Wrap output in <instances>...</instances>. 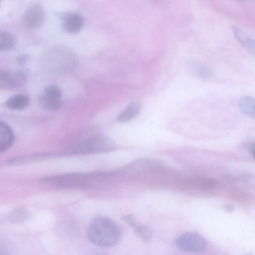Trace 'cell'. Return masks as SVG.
<instances>
[{
    "mask_svg": "<svg viewBox=\"0 0 255 255\" xmlns=\"http://www.w3.org/2000/svg\"><path fill=\"white\" fill-rule=\"evenodd\" d=\"M87 236L92 244L101 248H110L119 242L121 232L113 220L107 217L99 216L90 223Z\"/></svg>",
    "mask_w": 255,
    "mask_h": 255,
    "instance_id": "1",
    "label": "cell"
},
{
    "mask_svg": "<svg viewBox=\"0 0 255 255\" xmlns=\"http://www.w3.org/2000/svg\"><path fill=\"white\" fill-rule=\"evenodd\" d=\"M112 175L106 172L68 173L49 177L43 182L58 188H80L96 185Z\"/></svg>",
    "mask_w": 255,
    "mask_h": 255,
    "instance_id": "2",
    "label": "cell"
},
{
    "mask_svg": "<svg viewBox=\"0 0 255 255\" xmlns=\"http://www.w3.org/2000/svg\"><path fill=\"white\" fill-rule=\"evenodd\" d=\"M116 148L114 141L107 136L96 134L75 144L69 151L75 154H89L111 151Z\"/></svg>",
    "mask_w": 255,
    "mask_h": 255,
    "instance_id": "3",
    "label": "cell"
},
{
    "mask_svg": "<svg viewBox=\"0 0 255 255\" xmlns=\"http://www.w3.org/2000/svg\"><path fill=\"white\" fill-rule=\"evenodd\" d=\"M178 249L185 252H198L206 246V241L201 235L194 232H187L180 235L176 239Z\"/></svg>",
    "mask_w": 255,
    "mask_h": 255,
    "instance_id": "4",
    "label": "cell"
},
{
    "mask_svg": "<svg viewBox=\"0 0 255 255\" xmlns=\"http://www.w3.org/2000/svg\"><path fill=\"white\" fill-rule=\"evenodd\" d=\"M39 101L40 106L45 110H58L62 104V93L60 88L55 85H48L41 93Z\"/></svg>",
    "mask_w": 255,
    "mask_h": 255,
    "instance_id": "5",
    "label": "cell"
},
{
    "mask_svg": "<svg viewBox=\"0 0 255 255\" xmlns=\"http://www.w3.org/2000/svg\"><path fill=\"white\" fill-rule=\"evenodd\" d=\"M218 185V181L213 178L202 176H195L183 181L181 186L186 190L207 191L214 189Z\"/></svg>",
    "mask_w": 255,
    "mask_h": 255,
    "instance_id": "6",
    "label": "cell"
},
{
    "mask_svg": "<svg viewBox=\"0 0 255 255\" xmlns=\"http://www.w3.org/2000/svg\"><path fill=\"white\" fill-rule=\"evenodd\" d=\"M44 18L45 13L43 7L41 5L35 3L26 9L23 16V21L27 27L37 29L43 24Z\"/></svg>",
    "mask_w": 255,
    "mask_h": 255,
    "instance_id": "7",
    "label": "cell"
},
{
    "mask_svg": "<svg viewBox=\"0 0 255 255\" xmlns=\"http://www.w3.org/2000/svg\"><path fill=\"white\" fill-rule=\"evenodd\" d=\"M26 78L25 72L22 70H1L0 72V86L4 89L18 88L24 83Z\"/></svg>",
    "mask_w": 255,
    "mask_h": 255,
    "instance_id": "8",
    "label": "cell"
},
{
    "mask_svg": "<svg viewBox=\"0 0 255 255\" xmlns=\"http://www.w3.org/2000/svg\"><path fill=\"white\" fill-rule=\"evenodd\" d=\"M123 220L129 225L134 231L137 236L144 242H148L152 238L151 230L146 225L137 223L135 217L128 214L123 217Z\"/></svg>",
    "mask_w": 255,
    "mask_h": 255,
    "instance_id": "9",
    "label": "cell"
},
{
    "mask_svg": "<svg viewBox=\"0 0 255 255\" xmlns=\"http://www.w3.org/2000/svg\"><path fill=\"white\" fill-rule=\"evenodd\" d=\"M84 25V19L79 13L70 12L62 18V27L67 32L76 33L80 31Z\"/></svg>",
    "mask_w": 255,
    "mask_h": 255,
    "instance_id": "10",
    "label": "cell"
},
{
    "mask_svg": "<svg viewBox=\"0 0 255 255\" xmlns=\"http://www.w3.org/2000/svg\"><path fill=\"white\" fill-rule=\"evenodd\" d=\"M15 139L14 132L10 126L4 122L0 123V151L5 152L13 144Z\"/></svg>",
    "mask_w": 255,
    "mask_h": 255,
    "instance_id": "11",
    "label": "cell"
},
{
    "mask_svg": "<svg viewBox=\"0 0 255 255\" xmlns=\"http://www.w3.org/2000/svg\"><path fill=\"white\" fill-rule=\"evenodd\" d=\"M232 29L235 38L239 43L252 55L255 56V40L236 26H233Z\"/></svg>",
    "mask_w": 255,
    "mask_h": 255,
    "instance_id": "12",
    "label": "cell"
},
{
    "mask_svg": "<svg viewBox=\"0 0 255 255\" xmlns=\"http://www.w3.org/2000/svg\"><path fill=\"white\" fill-rule=\"evenodd\" d=\"M60 155L57 153H40L15 157L7 161L10 165H20L27 164L35 161H41Z\"/></svg>",
    "mask_w": 255,
    "mask_h": 255,
    "instance_id": "13",
    "label": "cell"
},
{
    "mask_svg": "<svg viewBox=\"0 0 255 255\" xmlns=\"http://www.w3.org/2000/svg\"><path fill=\"white\" fill-rule=\"evenodd\" d=\"M30 102L29 97L23 94L13 95L4 103V106L11 110H22L26 108Z\"/></svg>",
    "mask_w": 255,
    "mask_h": 255,
    "instance_id": "14",
    "label": "cell"
},
{
    "mask_svg": "<svg viewBox=\"0 0 255 255\" xmlns=\"http://www.w3.org/2000/svg\"><path fill=\"white\" fill-rule=\"evenodd\" d=\"M140 105L132 102L119 115L117 120L121 123H125L134 118L139 113Z\"/></svg>",
    "mask_w": 255,
    "mask_h": 255,
    "instance_id": "15",
    "label": "cell"
},
{
    "mask_svg": "<svg viewBox=\"0 0 255 255\" xmlns=\"http://www.w3.org/2000/svg\"><path fill=\"white\" fill-rule=\"evenodd\" d=\"M239 107L243 115L255 119V98L251 96L242 97L239 101Z\"/></svg>",
    "mask_w": 255,
    "mask_h": 255,
    "instance_id": "16",
    "label": "cell"
},
{
    "mask_svg": "<svg viewBox=\"0 0 255 255\" xmlns=\"http://www.w3.org/2000/svg\"><path fill=\"white\" fill-rule=\"evenodd\" d=\"M192 72L197 76L205 80L212 79L214 76L212 69L206 65L200 63H193L191 65Z\"/></svg>",
    "mask_w": 255,
    "mask_h": 255,
    "instance_id": "17",
    "label": "cell"
},
{
    "mask_svg": "<svg viewBox=\"0 0 255 255\" xmlns=\"http://www.w3.org/2000/svg\"><path fill=\"white\" fill-rule=\"evenodd\" d=\"M14 36L9 32L3 31L0 34V49L7 51L11 49L15 45Z\"/></svg>",
    "mask_w": 255,
    "mask_h": 255,
    "instance_id": "18",
    "label": "cell"
},
{
    "mask_svg": "<svg viewBox=\"0 0 255 255\" xmlns=\"http://www.w3.org/2000/svg\"><path fill=\"white\" fill-rule=\"evenodd\" d=\"M28 218L27 213L23 210H15L12 212L8 219L11 223H17L24 221Z\"/></svg>",
    "mask_w": 255,
    "mask_h": 255,
    "instance_id": "19",
    "label": "cell"
},
{
    "mask_svg": "<svg viewBox=\"0 0 255 255\" xmlns=\"http://www.w3.org/2000/svg\"><path fill=\"white\" fill-rule=\"evenodd\" d=\"M11 251L7 247L4 246L0 249V255H12Z\"/></svg>",
    "mask_w": 255,
    "mask_h": 255,
    "instance_id": "20",
    "label": "cell"
},
{
    "mask_svg": "<svg viewBox=\"0 0 255 255\" xmlns=\"http://www.w3.org/2000/svg\"><path fill=\"white\" fill-rule=\"evenodd\" d=\"M250 151L252 156L255 160V144L251 146Z\"/></svg>",
    "mask_w": 255,
    "mask_h": 255,
    "instance_id": "21",
    "label": "cell"
},
{
    "mask_svg": "<svg viewBox=\"0 0 255 255\" xmlns=\"http://www.w3.org/2000/svg\"><path fill=\"white\" fill-rule=\"evenodd\" d=\"M26 59V58L25 56H22L19 57V58L17 60L19 63H23L25 62Z\"/></svg>",
    "mask_w": 255,
    "mask_h": 255,
    "instance_id": "22",
    "label": "cell"
},
{
    "mask_svg": "<svg viewBox=\"0 0 255 255\" xmlns=\"http://www.w3.org/2000/svg\"><path fill=\"white\" fill-rule=\"evenodd\" d=\"M91 255H103L102 254L98 253H94Z\"/></svg>",
    "mask_w": 255,
    "mask_h": 255,
    "instance_id": "23",
    "label": "cell"
},
{
    "mask_svg": "<svg viewBox=\"0 0 255 255\" xmlns=\"http://www.w3.org/2000/svg\"><path fill=\"white\" fill-rule=\"evenodd\" d=\"M246 255H251V254H247Z\"/></svg>",
    "mask_w": 255,
    "mask_h": 255,
    "instance_id": "24",
    "label": "cell"
}]
</instances>
